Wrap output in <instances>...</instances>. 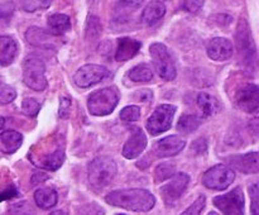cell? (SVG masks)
I'll use <instances>...</instances> for the list:
<instances>
[{"label":"cell","mask_w":259,"mask_h":215,"mask_svg":"<svg viewBox=\"0 0 259 215\" xmlns=\"http://www.w3.org/2000/svg\"><path fill=\"white\" fill-rule=\"evenodd\" d=\"M119 103V94L115 88H105L94 91L88 99V108L91 115L105 116L114 111Z\"/></svg>","instance_id":"277c9868"},{"label":"cell","mask_w":259,"mask_h":215,"mask_svg":"<svg viewBox=\"0 0 259 215\" xmlns=\"http://www.w3.org/2000/svg\"><path fill=\"white\" fill-rule=\"evenodd\" d=\"M19 196V192H18L17 187L14 185H9L7 189H4V191L2 192V200H9L14 199V197Z\"/></svg>","instance_id":"f35d334b"},{"label":"cell","mask_w":259,"mask_h":215,"mask_svg":"<svg viewBox=\"0 0 259 215\" xmlns=\"http://www.w3.org/2000/svg\"><path fill=\"white\" fill-rule=\"evenodd\" d=\"M205 205H206V197H205V195H200V196L196 199V201H195L194 204L189 207V209L185 210L182 214L184 215H191V214L197 215L202 211V209L205 207Z\"/></svg>","instance_id":"e575fe53"},{"label":"cell","mask_w":259,"mask_h":215,"mask_svg":"<svg viewBox=\"0 0 259 215\" xmlns=\"http://www.w3.org/2000/svg\"><path fill=\"white\" fill-rule=\"evenodd\" d=\"M22 109H23V111H24L25 115L30 116V118H34V116H37V114L39 113L40 105L38 101L34 100V99L27 98L23 100Z\"/></svg>","instance_id":"4dcf8cb0"},{"label":"cell","mask_w":259,"mask_h":215,"mask_svg":"<svg viewBox=\"0 0 259 215\" xmlns=\"http://www.w3.org/2000/svg\"><path fill=\"white\" fill-rule=\"evenodd\" d=\"M152 61L156 67L157 72L163 80L172 81L176 78L177 70L172 55L169 53L168 48L163 43H153L149 47Z\"/></svg>","instance_id":"5b68a950"},{"label":"cell","mask_w":259,"mask_h":215,"mask_svg":"<svg viewBox=\"0 0 259 215\" xmlns=\"http://www.w3.org/2000/svg\"><path fill=\"white\" fill-rule=\"evenodd\" d=\"M234 171L225 164H215L202 175V185L207 189L217 190V191L228 189L234 182Z\"/></svg>","instance_id":"52a82bcc"},{"label":"cell","mask_w":259,"mask_h":215,"mask_svg":"<svg viewBox=\"0 0 259 215\" xmlns=\"http://www.w3.org/2000/svg\"><path fill=\"white\" fill-rule=\"evenodd\" d=\"M57 37L58 35L53 32L50 33L38 27H30L25 32V39L29 45L46 50H56L58 47L60 39Z\"/></svg>","instance_id":"4fadbf2b"},{"label":"cell","mask_w":259,"mask_h":215,"mask_svg":"<svg viewBox=\"0 0 259 215\" xmlns=\"http://www.w3.org/2000/svg\"><path fill=\"white\" fill-rule=\"evenodd\" d=\"M109 75H110V72H109V70L106 67L91 63V65H85L78 68L76 71L75 76H73V81H75V83L78 88L86 89L101 82Z\"/></svg>","instance_id":"30bf717a"},{"label":"cell","mask_w":259,"mask_h":215,"mask_svg":"<svg viewBox=\"0 0 259 215\" xmlns=\"http://www.w3.org/2000/svg\"><path fill=\"white\" fill-rule=\"evenodd\" d=\"M101 33V23L98 17H89L86 23V39H98Z\"/></svg>","instance_id":"83f0119b"},{"label":"cell","mask_w":259,"mask_h":215,"mask_svg":"<svg viewBox=\"0 0 259 215\" xmlns=\"http://www.w3.org/2000/svg\"><path fill=\"white\" fill-rule=\"evenodd\" d=\"M201 121V118H199L195 114H184L177 123V131L185 134L192 133L199 128Z\"/></svg>","instance_id":"d4e9b609"},{"label":"cell","mask_w":259,"mask_h":215,"mask_svg":"<svg viewBox=\"0 0 259 215\" xmlns=\"http://www.w3.org/2000/svg\"><path fill=\"white\" fill-rule=\"evenodd\" d=\"M235 104L248 114L259 113V86L254 83L240 86L235 93Z\"/></svg>","instance_id":"8fae6325"},{"label":"cell","mask_w":259,"mask_h":215,"mask_svg":"<svg viewBox=\"0 0 259 215\" xmlns=\"http://www.w3.org/2000/svg\"><path fill=\"white\" fill-rule=\"evenodd\" d=\"M142 43L139 40L133 39L129 37H121L118 39V47L115 52V60L119 62L128 61L133 58L139 52Z\"/></svg>","instance_id":"ac0fdd59"},{"label":"cell","mask_w":259,"mask_h":215,"mask_svg":"<svg viewBox=\"0 0 259 215\" xmlns=\"http://www.w3.org/2000/svg\"><path fill=\"white\" fill-rule=\"evenodd\" d=\"M174 172H175V164L172 163L159 164V166L156 168V172H154L156 181H163V180L169 179L171 176H174Z\"/></svg>","instance_id":"f546056e"},{"label":"cell","mask_w":259,"mask_h":215,"mask_svg":"<svg viewBox=\"0 0 259 215\" xmlns=\"http://www.w3.org/2000/svg\"><path fill=\"white\" fill-rule=\"evenodd\" d=\"M14 12V5L13 3H5V4L2 5V18L3 19H7Z\"/></svg>","instance_id":"ab89813d"},{"label":"cell","mask_w":259,"mask_h":215,"mask_svg":"<svg viewBox=\"0 0 259 215\" xmlns=\"http://www.w3.org/2000/svg\"><path fill=\"white\" fill-rule=\"evenodd\" d=\"M136 99L137 100H139V101H149V100H152V93L151 91H148V90H142V91H138V93H136Z\"/></svg>","instance_id":"b9f144b4"},{"label":"cell","mask_w":259,"mask_h":215,"mask_svg":"<svg viewBox=\"0 0 259 215\" xmlns=\"http://www.w3.org/2000/svg\"><path fill=\"white\" fill-rule=\"evenodd\" d=\"M141 116V109L137 105H128L120 111V119L124 121H137Z\"/></svg>","instance_id":"1f68e13d"},{"label":"cell","mask_w":259,"mask_h":215,"mask_svg":"<svg viewBox=\"0 0 259 215\" xmlns=\"http://www.w3.org/2000/svg\"><path fill=\"white\" fill-rule=\"evenodd\" d=\"M17 98V93L13 88L3 83L2 88H0V104L5 105V104L12 103L14 99Z\"/></svg>","instance_id":"836d02e7"},{"label":"cell","mask_w":259,"mask_h":215,"mask_svg":"<svg viewBox=\"0 0 259 215\" xmlns=\"http://www.w3.org/2000/svg\"><path fill=\"white\" fill-rule=\"evenodd\" d=\"M53 0H22L23 10L28 13L37 12V10H45L52 4Z\"/></svg>","instance_id":"f1b7e54d"},{"label":"cell","mask_w":259,"mask_h":215,"mask_svg":"<svg viewBox=\"0 0 259 215\" xmlns=\"http://www.w3.org/2000/svg\"><path fill=\"white\" fill-rule=\"evenodd\" d=\"M63 161H65V149L62 147H58L53 153L48 154V156L43 158L40 166L47 169H51V171H56V169H58L62 166Z\"/></svg>","instance_id":"484cf974"},{"label":"cell","mask_w":259,"mask_h":215,"mask_svg":"<svg viewBox=\"0 0 259 215\" xmlns=\"http://www.w3.org/2000/svg\"><path fill=\"white\" fill-rule=\"evenodd\" d=\"M186 146V141L179 136H168L162 138L154 146V152L158 157H172L179 154Z\"/></svg>","instance_id":"e0dca14e"},{"label":"cell","mask_w":259,"mask_h":215,"mask_svg":"<svg viewBox=\"0 0 259 215\" xmlns=\"http://www.w3.org/2000/svg\"><path fill=\"white\" fill-rule=\"evenodd\" d=\"M129 78L134 82H148L153 78V71L147 65H138L129 71Z\"/></svg>","instance_id":"4316f807"},{"label":"cell","mask_w":259,"mask_h":215,"mask_svg":"<svg viewBox=\"0 0 259 215\" xmlns=\"http://www.w3.org/2000/svg\"><path fill=\"white\" fill-rule=\"evenodd\" d=\"M175 113H176V106L169 105V104H163L156 108V110L147 120L148 133L151 136H159L168 131L174 121Z\"/></svg>","instance_id":"ba28073f"},{"label":"cell","mask_w":259,"mask_h":215,"mask_svg":"<svg viewBox=\"0 0 259 215\" xmlns=\"http://www.w3.org/2000/svg\"><path fill=\"white\" fill-rule=\"evenodd\" d=\"M48 27L55 34L61 35L71 29V20L66 14H53L48 17Z\"/></svg>","instance_id":"603a6c76"},{"label":"cell","mask_w":259,"mask_h":215,"mask_svg":"<svg viewBox=\"0 0 259 215\" xmlns=\"http://www.w3.org/2000/svg\"><path fill=\"white\" fill-rule=\"evenodd\" d=\"M18 53V45L14 38L3 35L0 37V65L3 67L10 65Z\"/></svg>","instance_id":"ffe728a7"},{"label":"cell","mask_w":259,"mask_h":215,"mask_svg":"<svg viewBox=\"0 0 259 215\" xmlns=\"http://www.w3.org/2000/svg\"><path fill=\"white\" fill-rule=\"evenodd\" d=\"M235 47L242 66L247 70H254L257 66V47L253 39L252 30L245 19L240 18L235 32Z\"/></svg>","instance_id":"7a4b0ae2"},{"label":"cell","mask_w":259,"mask_h":215,"mask_svg":"<svg viewBox=\"0 0 259 215\" xmlns=\"http://www.w3.org/2000/svg\"><path fill=\"white\" fill-rule=\"evenodd\" d=\"M248 190H249L250 199H252L250 212L254 215H259V181L250 184Z\"/></svg>","instance_id":"d6a6232c"},{"label":"cell","mask_w":259,"mask_h":215,"mask_svg":"<svg viewBox=\"0 0 259 215\" xmlns=\"http://www.w3.org/2000/svg\"><path fill=\"white\" fill-rule=\"evenodd\" d=\"M189 182L190 176L187 174H184V172H179V174H175L174 176L169 177L168 181L161 189V195L164 201L167 204H172V202L177 201L182 196L185 190L187 189Z\"/></svg>","instance_id":"7c38bea8"},{"label":"cell","mask_w":259,"mask_h":215,"mask_svg":"<svg viewBox=\"0 0 259 215\" xmlns=\"http://www.w3.org/2000/svg\"><path fill=\"white\" fill-rule=\"evenodd\" d=\"M197 105L201 109L204 116H211L219 110V103L212 95L207 93H200L197 95Z\"/></svg>","instance_id":"cb8c5ba5"},{"label":"cell","mask_w":259,"mask_h":215,"mask_svg":"<svg viewBox=\"0 0 259 215\" xmlns=\"http://www.w3.org/2000/svg\"><path fill=\"white\" fill-rule=\"evenodd\" d=\"M105 201L111 206L121 207L129 211L147 212L153 209L156 197L146 189H124L111 191Z\"/></svg>","instance_id":"6da1fadb"},{"label":"cell","mask_w":259,"mask_h":215,"mask_svg":"<svg viewBox=\"0 0 259 215\" xmlns=\"http://www.w3.org/2000/svg\"><path fill=\"white\" fill-rule=\"evenodd\" d=\"M118 167L109 157H98L89 166V182L95 190H103L115 177Z\"/></svg>","instance_id":"3957f363"},{"label":"cell","mask_w":259,"mask_h":215,"mask_svg":"<svg viewBox=\"0 0 259 215\" xmlns=\"http://www.w3.org/2000/svg\"><path fill=\"white\" fill-rule=\"evenodd\" d=\"M147 147V137L139 126H132L131 137L123 147V156L128 159H134L142 154Z\"/></svg>","instance_id":"5bb4252c"},{"label":"cell","mask_w":259,"mask_h":215,"mask_svg":"<svg viewBox=\"0 0 259 215\" xmlns=\"http://www.w3.org/2000/svg\"><path fill=\"white\" fill-rule=\"evenodd\" d=\"M206 51L211 60L223 62V61H228L232 57L233 52H234V46L227 38L215 37L209 40L206 46Z\"/></svg>","instance_id":"9a60e30c"},{"label":"cell","mask_w":259,"mask_h":215,"mask_svg":"<svg viewBox=\"0 0 259 215\" xmlns=\"http://www.w3.org/2000/svg\"><path fill=\"white\" fill-rule=\"evenodd\" d=\"M23 143V136L15 131H3L0 134V147L4 153H14Z\"/></svg>","instance_id":"44dd1931"},{"label":"cell","mask_w":259,"mask_h":215,"mask_svg":"<svg viewBox=\"0 0 259 215\" xmlns=\"http://www.w3.org/2000/svg\"><path fill=\"white\" fill-rule=\"evenodd\" d=\"M46 65L39 58L29 57L23 62V81L29 89L43 91L47 88Z\"/></svg>","instance_id":"8992f818"},{"label":"cell","mask_w":259,"mask_h":215,"mask_svg":"<svg viewBox=\"0 0 259 215\" xmlns=\"http://www.w3.org/2000/svg\"><path fill=\"white\" fill-rule=\"evenodd\" d=\"M57 192H56L55 189H51V187L38 189L34 192V201L37 204V206L40 207V209H51V207H53L57 204Z\"/></svg>","instance_id":"7402d4cb"},{"label":"cell","mask_w":259,"mask_h":215,"mask_svg":"<svg viewBox=\"0 0 259 215\" xmlns=\"http://www.w3.org/2000/svg\"><path fill=\"white\" fill-rule=\"evenodd\" d=\"M166 14V7L159 0H153L144 8L142 13V22L147 25H154Z\"/></svg>","instance_id":"d6986e66"},{"label":"cell","mask_w":259,"mask_h":215,"mask_svg":"<svg viewBox=\"0 0 259 215\" xmlns=\"http://www.w3.org/2000/svg\"><path fill=\"white\" fill-rule=\"evenodd\" d=\"M248 128H249V132L253 134V136L258 137L259 138V115L253 118L252 120L248 124Z\"/></svg>","instance_id":"60d3db41"},{"label":"cell","mask_w":259,"mask_h":215,"mask_svg":"<svg viewBox=\"0 0 259 215\" xmlns=\"http://www.w3.org/2000/svg\"><path fill=\"white\" fill-rule=\"evenodd\" d=\"M230 166L243 174H259V152H250L245 154H237L228 158Z\"/></svg>","instance_id":"2e32d148"},{"label":"cell","mask_w":259,"mask_h":215,"mask_svg":"<svg viewBox=\"0 0 259 215\" xmlns=\"http://www.w3.org/2000/svg\"><path fill=\"white\" fill-rule=\"evenodd\" d=\"M205 4V0H185L184 2V9L187 10L189 13H195L200 12L202 9Z\"/></svg>","instance_id":"d590c367"},{"label":"cell","mask_w":259,"mask_h":215,"mask_svg":"<svg viewBox=\"0 0 259 215\" xmlns=\"http://www.w3.org/2000/svg\"><path fill=\"white\" fill-rule=\"evenodd\" d=\"M144 0H119V4H120L121 8L129 10H136L138 9L142 5Z\"/></svg>","instance_id":"74e56055"},{"label":"cell","mask_w":259,"mask_h":215,"mask_svg":"<svg viewBox=\"0 0 259 215\" xmlns=\"http://www.w3.org/2000/svg\"><path fill=\"white\" fill-rule=\"evenodd\" d=\"M212 204L227 215L244 214V194L240 187H235L227 194L214 197Z\"/></svg>","instance_id":"9c48e42d"},{"label":"cell","mask_w":259,"mask_h":215,"mask_svg":"<svg viewBox=\"0 0 259 215\" xmlns=\"http://www.w3.org/2000/svg\"><path fill=\"white\" fill-rule=\"evenodd\" d=\"M52 214H66L65 211H55V212H52Z\"/></svg>","instance_id":"7bdbcfd3"},{"label":"cell","mask_w":259,"mask_h":215,"mask_svg":"<svg viewBox=\"0 0 259 215\" xmlns=\"http://www.w3.org/2000/svg\"><path fill=\"white\" fill-rule=\"evenodd\" d=\"M71 111V99H68L67 96H62L60 99V110L58 114L62 119H68Z\"/></svg>","instance_id":"8d00e7d4"}]
</instances>
